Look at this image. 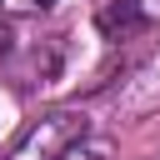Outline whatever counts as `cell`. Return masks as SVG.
Returning <instances> with one entry per match:
<instances>
[{
    "instance_id": "cell-1",
    "label": "cell",
    "mask_w": 160,
    "mask_h": 160,
    "mask_svg": "<svg viewBox=\"0 0 160 160\" xmlns=\"http://www.w3.org/2000/svg\"><path fill=\"white\" fill-rule=\"evenodd\" d=\"M80 140H85V115L80 110H55V115L30 120L15 135V145H10L5 160H65Z\"/></svg>"
},
{
    "instance_id": "cell-2",
    "label": "cell",
    "mask_w": 160,
    "mask_h": 160,
    "mask_svg": "<svg viewBox=\"0 0 160 160\" xmlns=\"http://www.w3.org/2000/svg\"><path fill=\"white\" fill-rule=\"evenodd\" d=\"M95 25H100V35L120 40L125 30H135V25H140V5H135V0H110V5L95 15Z\"/></svg>"
},
{
    "instance_id": "cell-3",
    "label": "cell",
    "mask_w": 160,
    "mask_h": 160,
    "mask_svg": "<svg viewBox=\"0 0 160 160\" xmlns=\"http://www.w3.org/2000/svg\"><path fill=\"white\" fill-rule=\"evenodd\" d=\"M65 160H110V145H105V140H95V145H85V140H80Z\"/></svg>"
},
{
    "instance_id": "cell-4",
    "label": "cell",
    "mask_w": 160,
    "mask_h": 160,
    "mask_svg": "<svg viewBox=\"0 0 160 160\" xmlns=\"http://www.w3.org/2000/svg\"><path fill=\"white\" fill-rule=\"evenodd\" d=\"M5 50H10V30L0 25V55H5Z\"/></svg>"
},
{
    "instance_id": "cell-5",
    "label": "cell",
    "mask_w": 160,
    "mask_h": 160,
    "mask_svg": "<svg viewBox=\"0 0 160 160\" xmlns=\"http://www.w3.org/2000/svg\"><path fill=\"white\" fill-rule=\"evenodd\" d=\"M35 5H40V10H50V5H55V0H35Z\"/></svg>"
}]
</instances>
